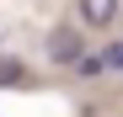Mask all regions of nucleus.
Segmentation results:
<instances>
[{"instance_id":"obj_1","label":"nucleus","mask_w":123,"mask_h":117,"mask_svg":"<svg viewBox=\"0 0 123 117\" xmlns=\"http://www.w3.org/2000/svg\"><path fill=\"white\" fill-rule=\"evenodd\" d=\"M80 16H86L91 27H107L118 16V0H80Z\"/></svg>"},{"instance_id":"obj_2","label":"nucleus","mask_w":123,"mask_h":117,"mask_svg":"<svg viewBox=\"0 0 123 117\" xmlns=\"http://www.w3.org/2000/svg\"><path fill=\"white\" fill-rule=\"evenodd\" d=\"M80 53V43H70V32H59L54 37V58H75Z\"/></svg>"},{"instance_id":"obj_3","label":"nucleus","mask_w":123,"mask_h":117,"mask_svg":"<svg viewBox=\"0 0 123 117\" xmlns=\"http://www.w3.org/2000/svg\"><path fill=\"white\" fill-rule=\"evenodd\" d=\"M0 80H22V69H16L11 58H0Z\"/></svg>"},{"instance_id":"obj_4","label":"nucleus","mask_w":123,"mask_h":117,"mask_svg":"<svg viewBox=\"0 0 123 117\" xmlns=\"http://www.w3.org/2000/svg\"><path fill=\"white\" fill-rule=\"evenodd\" d=\"M107 64H112V69H123V43H112V48H107Z\"/></svg>"}]
</instances>
